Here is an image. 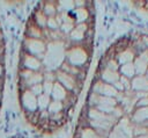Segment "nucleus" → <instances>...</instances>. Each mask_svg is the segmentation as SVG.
Wrapping results in <instances>:
<instances>
[{
	"instance_id": "obj_1",
	"label": "nucleus",
	"mask_w": 148,
	"mask_h": 138,
	"mask_svg": "<svg viewBox=\"0 0 148 138\" xmlns=\"http://www.w3.org/2000/svg\"><path fill=\"white\" fill-rule=\"evenodd\" d=\"M91 1H42L28 16L17 63V99L25 121L54 133L71 119L94 55Z\"/></svg>"
},
{
	"instance_id": "obj_2",
	"label": "nucleus",
	"mask_w": 148,
	"mask_h": 138,
	"mask_svg": "<svg viewBox=\"0 0 148 138\" xmlns=\"http://www.w3.org/2000/svg\"><path fill=\"white\" fill-rule=\"evenodd\" d=\"M73 138H148V35H124L101 56Z\"/></svg>"
},
{
	"instance_id": "obj_3",
	"label": "nucleus",
	"mask_w": 148,
	"mask_h": 138,
	"mask_svg": "<svg viewBox=\"0 0 148 138\" xmlns=\"http://www.w3.org/2000/svg\"><path fill=\"white\" fill-rule=\"evenodd\" d=\"M5 79H6V45H5L3 32L1 29V24H0V109L2 106Z\"/></svg>"
},
{
	"instance_id": "obj_4",
	"label": "nucleus",
	"mask_w": 148,
	"mask_h": 138,
	"mask_svg": "<svg viewBox=\"0 0 148 138\" xmlns=\"http://www.w3.org/2000/svg\"><path fill=\"white\" fill-rule=\"evenodd\" d=\"M135 5L139 8H142V9H145V10L148 12V1H145V2H135Z\"/></svg>"
},
{
	"instance_id": "obj_5",
	"label": "nucleus",
	"mask_w": 148,
	"mask_h": 138,
	"mask_svg": "<svg viewBox=\"0 0 148 138\" xmlns=\"http://www.w3.org/2000/svg\"><path fill=\"white\" fill-rule=\"evenodd\" d=\"M12 138H25V137H21V136H16V137H12Z\"/></svg>"
}]
</instances>
